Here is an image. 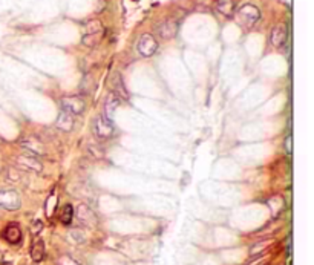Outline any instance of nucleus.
Wrapping results in <instances>:
<instances>
[{
	"instance_id": "f257e3e1",
	"label": "nucleus",
	"mask_w": 314,
	"mask_h": 265,
	"mask_svg": "<svg viewBox=\"0 0 314 265\" xmlns=\"http://www.w3.org/2000/svg\"><path fill=\"white\" fill-rule=\"evenodd\" d=\"M259 17H261L259 9L255 5H252V3H244L241 8L236 9V18L245 28L253 26L259 20Z\"/></svg>"
},
{
	"instance_id": "f03ea898",
	"label": "nucleus",
	"mask_w": 314,
	"mask_h": 265,
	"mask_svg": "<svg viewBox=\"0 0 314 265\" xmlns=\"http://www.w3.org/2000/svg\"><path fill=\"white\" fill-rule=\"evenodd\" d=\"M92 129H94V134H95L98 138H101V140L110 138L112 134H114L112 121H110V118H107V117H104V115H103V117H98V118L94 120V126H92Z\"/></svg>"
},
{
	"instance_id": "7ed1b4c3",
	"label": "nucleus",
	"mask_w": 314,
	"mask_h": 265,
	"mask_svg": "<svg viewBox=\"0 0 314 265\" xmlns=\"http://www.w3.org/2000/svg\"><path fill=\"white\" fill-rule=\"evenodd\" d=\"M101 37H103V25H101L98 20L89 21V23L86 25V35L83 37V43L87 45L89 40L92 38L91 46H94V45H97V43L101 40Z\"/></svg>"
},
{
	"instance_id": "20e7f679",
	"label": "nucleus",
	"mask_w": 314,
	"mask_h": 265,
	"mask_svg": "<svg viewBox=\"0 0 314 265\" xmlns=\"http://www.w3.org/2000/svg\"><path fill=\"white\" fill-rule=\"evenodd\" d=\"M156 49H158V43H156L153 35H150V34L141 35V38L138 41V52L143 57H152L156 52Z\"/></svg>"
},
{
	"instance_id": "39448f33",
	"label": "nucleus",
	"mask_w": 314,
	"mask_h": 265,
	"mask_svg": "<svg viewBox=\"0 0 314 265\" xmlns=\"http://www.w3.org/2000/svg\"><path fill=\"white\" fill-rule=\"evenodd\" d=\"M61 106H63L64 112H68L71 115H77V114H81L84 111V101L80 97H66L61 100Z\"/></svg>"
},
{
	"instance_id": "423d86ee",
	"label": "nucleus",
	"mask_w": 314,
	"mask_h": 265,
	"mask_svg": "<svg viewBox=\"0 0 314 265\" xmlns=\"http://www.w3.org/2000/svg\"><path fill=\"white\" fill-rule=\"evenodd\" d=\"M18 206H20V200L14 190H2L0 192V207L8 209V210H14Z\"/></svg>"
},
{
	"instance_id": "0eeeda50",
	"label": "nucleus",
	"mask_w": 314,
	"mask_h": 265,
	"mask_svg": "<svg viewBox=\"0 0 314 265\" xmlns=\"http://www.w3.org/2000/svg\"><path fill=\"white\" fill-rule=\"evenodd\" d=\"M287 38H288V31H287V26H285V25H279V26L273 28L272 37H270L273 46H276V48L284 46L285 41H287Z\"/></svg>"
},
{
	"instance_id": "6e6552de",
	"label": "nucleus",
	"mask_w": 314,
	"mask_h": 265,
	"mask_svg": "<svg viewBox=\"0 0 314 265\" xmlns=\"http://www.w3.org/2000/svg\"><path fill=\"white\" fill-rule=\"evenodd\" d=\"M176 31H178V21L175 20H166L160 25L158 28V32L163 38H172L176 35Z\"/></svg>"
},
{
	"instance_id": "1a4fd4ad",
	"label": "nucleus",
	"mask_w": 314,
	"mask_h": 265,
	"mask_svg": "<svg viewBox=\"0 0 314 265\" xmlns=\"http://www.w3.org/2000/svg\"><path fill=\"white\" fill-rule=\"evenodd\" d=\"M3 238H5L9 244H12V246L18 244L20 239H21V230H20V227H18L17 224H9V226L5 229V232H3Z\"/></svg>"
},
{
	"instance_id": "9d476101",
	"label": "nucleus",
	"mask_w": 314,
	"mask_h": 265,
	"mask_svg": "<svg viewBox=\"0 0 314 265\" xmlns=\"http://www.w3.org/2000/svg\"><path fill=\"white\" fill-rule=\"evenodd\" d=\"M118 104H120V98L115 94H110L104 101V117L110 118L114 115L115 109L118 107Z\"/></svg>"
},
{
	"instance_id": "9b49d317",
	"label": "nucleus",
	"mask_w": 314,
	"mask_h": 265,
	"mask_svg": "<svg viewBox=\"0 0 314 265\" xmlns=\"http://www.w3.org/2000/svg\"><path fill=\"white\" fill-rule=\"evenodd\" d=\"M55 126H57L60 130H63V132H69V130L72 129V126H74L72 115H71V114H68V112L60 114V117H58V120H57Z\"/></svg>"
},
{
	"instance_id": "f8f14e48",
	"label": "nucleus",
	"mask_w": 314,
	"mask_h": 265,
	"mask_svg": "<svg viewBox=\"0 0 314 265\" xmlns=\"http://www.w3.org/2000/svg\"><path fill=\"white\" fill-rule=\"evenodd\" d=\"M112 87H114V92H112V94H115L118 98H124V100L129 98L127 91H126L124 83H123V80H121L120 75H115V77H114V80H112Z\"/></svg>"
},
{
	"instance_id": "ddd939ff",
	"label": "nucleus",
	"mask_w": 314,
	"mask_h": 265,
	"mask_svg": "<svg viewBox=\"0 0 314 265\" xmlns=\"http://www.w3.org/2000/svg\"><path fill=\"white\" fill-rule=\"evenodd\" d=\"M216 9L226 15V17H232L235 12V2L233 0H216Z\"/></svg>"
},
{
	"instance_id": "4468645a",
	"label": "nucleus",
	"mask_w": 314,
	"mask_h": 265,
	"mask_svg": "<svg viewBox=\"0 0 314 265\" xmlns=\"http://www.w3.org/2000/svg\"><path fill=\"white\" fill-rule=\"evenodd\" d=\"M44 242L43 241H37L34 242V246L31 247V258L34 262H40L44 259Z\"/></svg>"
},
{
	"instance_id": "2eb2a0df",
	"label": "nucleus",
	"mask_w": 314,
	"mask_h": 265,
	"mask_svg": "<svg viewBox=\"0 0 314 265\" xmlns=\"http://www.w3.org/2000/svg\"><path fill=\"white\" fill-rule=\"evenodd\" d=\"M72 218H74V209H72L71 204H66V206L63 207L61 213H60V221H61V224L69 226V224L72 223Z\"/></svg>"
},
{
	"instance_id": "dca6fc26",
	"label": "nucleus",
	"mask_w": 314,
	"mask_h": 265,
	"mask_svg": "<svg viewBox=\"0 0 314 265\" xmlns=\"http://www.w3.org/2000/svg\"><path fill=\"white\" fill-rule=\"evenodd\" d=\"M285 149H287V152H288V153L291 152V137H288V138H287V141H285Z\"/></svg>"
}]
</instances>
